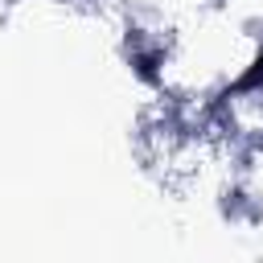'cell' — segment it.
<instances>
[{"label": "cell", "mask_w": 263, "mask_h": 263, "mask_svg": "<svg viewBox=\"0 0 263 263\" xmlns=\"http://www.w3.org/2000/svg\"><path fill=\"white\" fill-rule=\"evenodd\" d=\"M259 82H263V53H259V58H255V66L238 78V90H251V86H259Z\"/></svg>", "instance_id": "obj_1"}, {"label": "cell", "mask_w": 263, "mask_h": 263, "mask_svg": "<svg viewBox=\"0 0 263 263\" xmlns=\"http://www.w3.org/2000/svg\"><path fill=\"white\" fill-rule=\"evenodd\" d=\"M136 66H140V74H144V78H152V74H156V53H144V58H136Z\"/></svg>", "instance_id": "obj_2"}]
</instances>
